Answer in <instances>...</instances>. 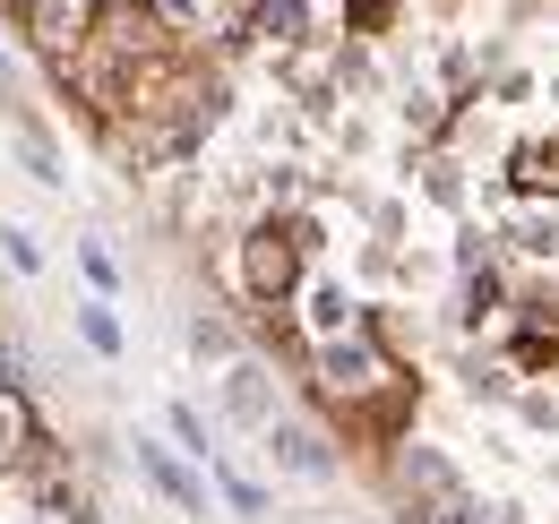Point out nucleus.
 <instances>
[{
  "instance_id": "obj_1",
  "label": "nucleus",
  "mask_w": 559,
  "mask_h": 524,
  "mask_svg": "<svg viewBox=\"0 0 559 524\" xmlns=\"http://www.w3.org/2000/svg\"><path fill=\"white\" fill-rule=\"evenodd\" d=\"M276 464H284V473H301V481H328V473H336L328 439H310V430H293V421H276Z\"/></svg>"
},
{
  "instance_id": "obj_2",
  "label": "nucleus",
  "mask_w": 559,
  "mask_h": 524,
  "mask_svg": "<svg viewBox=\"0 0 559 524\" xmlns=\"http://www.w3.org/2000/svg\"><path fill=\"white\" fill-rule=\"evenodd\" d=\"M146 464H155V481H164V490H173L181 508H199V481H190V473H181L173 456H146Z\"/></svg>"
}]
</instances>
